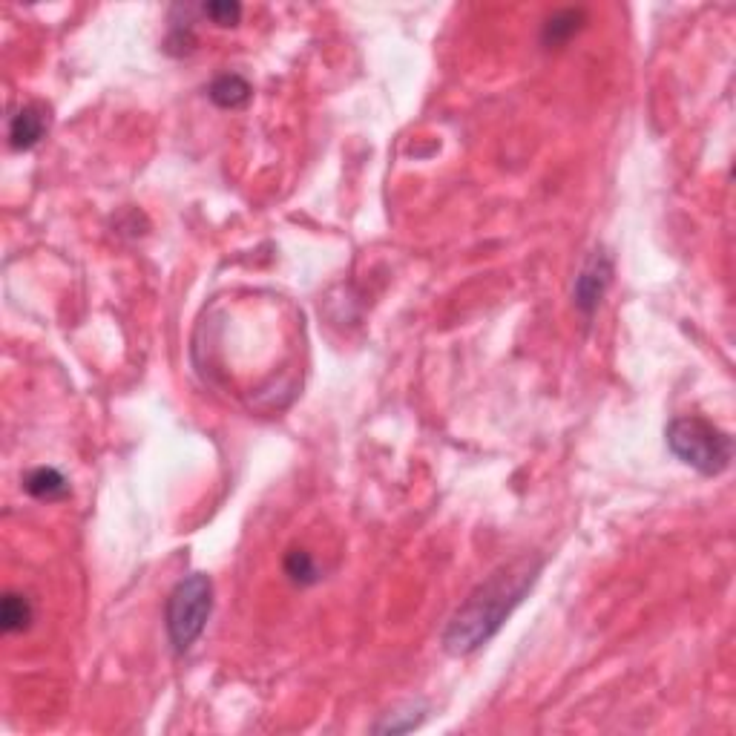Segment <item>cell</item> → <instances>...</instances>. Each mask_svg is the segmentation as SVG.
Wrapping results in <instances>:
<instances>
[{
  "instance_id": "obj_1",
  "label": "cell",
  "mask_w": 736,
  "mask_h": 736,
  "mask_svg": "<svg viewBox=\"0 0 736 736\" xmlns=\"http://www.w3.org/2000/svg\"><path fill=\"white\" fill-rule=\"evenodd\" d=\"M541 567H544L541 558L524 555L498 567L486 581H481L446 624L443 650L449 656H469L481 650L504 627L512 610L527 598Z\"/></svg>"
},
{
  "instance_id": "obj_9",
  "label": "cell",
  "mask_w": 736,
  "mask_h": 736,
  "mask_svg": "<svg viewBox=\"0 0 736 736\" xmlns=\"http://www.w3.org/2000/svg\"><path fill=\"white\" fill-rule=\"evenodd\" d=\"M32 624V604L21 593H6L0 601V627L3 633H23Z\"/></svg>"
},
{
  "instance_id": "obj_6",
  "label": "cell",
  "mask_w": 736,
  "mask_h": 736,
  "mask_svg": "<svg viewBox=\"0 0 736 736\" xmlns=\"http://www.w3.org/2000/svg\"><path fill=\"white\" fill-rule=\"evenodd\" d=\"M207 95H210V101H213L216 107H222V110H239V107H245V104L251 101L253 90L242 75L225 72V75L213 78V84L207 87Z\"/></svg>"
},
{
  "instance_id": "obj_2",
  "label": "cell",
  "mask_w": 736,
  "mask_h": 736,
  "mask_svg": "<svg viewBox=\"0 0 736 736\" xmlns=\"http://www.w3.org/2000/svg\"><path fill=\"white\" fill-rule=\"evenodd\" d=\"M667 449L699 475H722L734 460V437L713 426L711 420L688 414L670 420L665 429Z\"/></svg>"
},
{
  "instance_id": "obj_5",
  "label": "cell",
  "mask_w": 736,
  "mask_h": 736,
  "mask_svg": "<svg viewBox=\"0 0 736 736\" xmlns=\"http://www.w3.org/2000/svg\"><path fill=\"white\" fill-rule=\"evenodd\" d=\"M49 130V115L41 104H23L9 121V144L12 150H32Z\"/></svg>"
},
{
  "instance_id": "obj_4",
  "label": "cell",
  "mask_w": 736,
  "mask_h": 736,
  "mask_svg": "<svg viewBox=\"0 0 736 736\" xmlns=\"http://www.w3.org/2000/svg\"><path fill=\"white\" fill-rule=\"evenodd\" d=\"M613 282V256L604 251V248H596L584 259L581 271L575 276L573 285V302L575 308L584 314V317H593L601 305V299L607 294Z\"/></svg>"
},
{
  "instance_id": "obj_7",
  "label": "cell",
  "mask_w": 736,
  "mask_h": 736,
  "mask_svg": "<svg viewBox=\"0 0 736 736\" xmlns=\"http://www.w3.org/2000/svg\"><path fill=\"white\" fill-rule=\"evenodd\" d=\"M23 489L38 498V501H61L69 495L67 478L52 469V466H41V469H32L26 478H23Z\"/></svg>"
},
{
  "instance_id": "obj_8",
  "label": "cell",
  "mask_w": 736,
  "mask_h": 736,
  "mask_svg": "<svg viewBox=\"0 0 736 736\" xmlns=\"http://www.w3.org/2000/svg\"><path fill=\"white\" fill-rule=\"evenodd\" d=\"M584 21H587V12L584 9H573V6L570 9H558L544 23L541 41H544V46H550V49L552 46H564L584 26Z\"/></svg>"
},
{
  "instance_id": "obj_3",
  "label": "cell",
  "mask_w": 736,
  "mask_h": 736,
  "mask_svg": "<svg viewBox=\"0 0 736 736\" xmlns=\"http://www.w3.org/2000/svg\"><path fill=\"white\" fill-rule=\"evenodd\" d=\"M210 613H213V584L207 575H187L173 587L164 607V627L176 653H187L202 639Z\"/></svg>"
},
{
  "instance_id": "obj_11",
  "label": "cell",
  "mask_w": 736,
  "mask_h": 736,
  "mask_svg": "<svg viewBox=\"0 0 736 736\" xmlns=\"http://www.w3.org/2000/svg\"><path fill=\"white\" fill-rule=\"evenodd\" d=\"M202 15L216 26H236L242 18V6L236 0H210L202 6Z\"/></svg>"
},
{
  "instance_id": "obj_10",
  "label": "cell",
  "mask_w": 736,
  "mask_h": 736,
  "mask_svg": "<svg viewBox=\"0 0 736 736\" xmlns=\"http://www.w3.org/2000/svg\"><path fill=\"white\" fill-rule=\"evenodd\" d=\"M285 575L299 584V587H308V584H317L320 581V570H317V561L314 555L305 550H291L285 555Z\"/></svg>"
}]
</instances>
